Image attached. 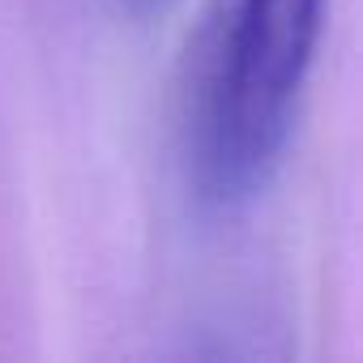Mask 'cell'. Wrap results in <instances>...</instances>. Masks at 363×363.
<instances>
[{
  "label": "cell",
  "mask_w": 363,
  "mask_h": 363,
  "mask_svg": "<svg viewBox=\"0 0 363 363\" xmlns=\"http://www.w3.org/2000/svg\"><path fill=\"white\" fill-rule=\"evenodd\" d=\"M120 5L128 13H137V18H150V13H162L167 5H175V0H120Z\"/></svg>",
  "instance_id": "7a4b0ae2"
},
{
  "label": "cell",
  "mask_w": 363,
  "mask_h": 363,
  "mask_svg": "<svg viewBox=\"0 0 363 363\" xmlns=\"http://www.w3.org/2000/svg\"><path fill=\"white\" fill-rule=\"evenodd\" d=\"M325 0H206L175 99L179 175L201 214L265 197L320 48Z\"/></svg>",
  "instance_id": "6da1fadb"
}]
</instances>
